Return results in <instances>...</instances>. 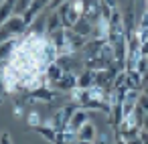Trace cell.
Returning a JSON list of instances; mask_svg holds the SVG:
<instances>
[{
	"label": "cell",
	"mask_w": 148,
	"mask_h": 144,
	"mask_svg": "<svg viewBox=\"0 0 148 144\" xmlns=\"http://www.w3.org/2000/svg\"><path fill=\"white\" fill-rule=\"evenodd\" d=\"M57 12L61 14V21H63V29H71L83 14L71 4V0H69V2H65V4H61L59 8H57Z\"/></svg>",
	"instance_id": "1"
},
{
	"label": "cell",
	"mask_w": 148,
	"mask_h": 144,
	"mask_svg": "<svg viewBox=\"0 0 148 144\" xmlns=\"http://www.w3.org/2000/svg\"><path fill=\"white\" fill-rule=\"evenodd\" d=\"M2 27H4L12 37H23L25 31H27V27H29V23L25 21V16H21V14H12Z\"/></svg>",
	"instance_id": "2"
},
{
	"label": "cell",
	"mask_w": 148,
	"mask_h": 144,
	"mask_svg": "<svg viewBox=\"0 0 148 144\" xmlns=\"http://www.w3.org/2000/svg\"><path fill=\"white\" fill-rule=\"evenodd\" d=\"M33 130H35V134H39L41 138H45V140L51 142V144H57L59 138H61V132H59L55 126H51L49 122H41V124L35 126Z\"/></svg>",
	"instance_id": "3"
},
{
	"label": "cell",
	"mask_w": 148,
	"mask_h": 144,
	"mask_svg": "<svg viewBox=\"0 0 148 144\" xmlns=\"http://www.w3.org/2000/svg\"><path fill=\"white\" fill-rule=\"evenodd\" d=\"M55 95H57V93H55V89H53L51 85H41V87L29 91V99L39 101V104H51V101L55 99Z\"/></svg>",
	"instance_id": "4"
},
{
	"label": "cell",
	"mask_w": 148,
	"mask_h": 144,
	"mask_svg": "<svg viewBox=\"0 0 148 144\" xmlns=\"http://www.w3.org/2000/svg\"><path fill=\"white\" fill-rule=\"evenodd\" d=\"M65 75V71H63V67L55 61V63H49L47 65V69H45V79H47V85H51V87H55V83L61 79Z\"/></svg>",
	"instance_id": "5"
},
{
	"label": "cell",
	"mask_w": 148,
	"mask_h": 144,
	"mask_svg": "<svg viewBox=\"0 0 148 144\" xmlns=\"http://www.w3.org/2000/svg\"><path fill=\"white\" fill-rule=\"evenodd\" d=\"M53 89H59V91H65V93L75 91V89H77V75H75V73H65V75L55 83Z\"/></svg>",
	"instance_id": "6"
},
{
	"label": "cell",
	"mask_w": 148,
	"mask_h": 144,
	"mask_svg": "<svg viewBox=\"0 0 148 144\" xmlns=\"http://www.w3.org/2000/svg\"><path fill=\"white\" fill-rule=\"evenodd\" d=\"M89 114H91L89 110H85V108H77V110L73 112V116L69 118V122H67V124L77 132L81 126H85V124L89 122Z\"/></svg>",
	"instance_id": "7"
},
{
	"label": "cell",
	"mask_w": 148,
	"mask_h": 144,
	"mask_svg": "<svg viewBox=\"0 0 148 144\" xmlns=\"http://www.w3.org/2000/svg\"><path fill=\"white\" fill-rule=\"evenodd\" d=\"M18 41L21 37H14L10 41H4V43H0V63H4V61H10L16 47H18Z\"/></svg>",
	"instance_id": "8"
},
{
	"label": "cell",
	"mask_w": 148,
	"mask_h": 144,
	"mask_svg": "<svg viewBox=\"0 0 148 144\" xmlns=\"http://www.w3.org/2000/svg\"><path fill=\"white\" fill-rule=\"evenodd\" d=\"M116 61L112 59H106V57H87L85 59V69H91V71H103V69H110Z\"/></svg>",
	"instance_id": "9"
},
{
	"label": "cell",
	"mask_w": 148,
	"mask_h": 144,
	"mask_svg": "<svg viewBox=\"0 0 148 144\" xmlns=\"http://www.w3.org/2000/svg\"><path fill=\"white\" fill-rule=\"evenodd\" d=\"M59 29H63V21H61V14L57 12V10H47V35H51V33H55V31H59Z\"/></svg>",
	"instance_id": "10"
},
{
	"label": "cell",
	"mask_w": 148,
	"mask_h": 144,
	"mask_svg": "<svg viewBox=\"0 0 148 144\" xmlns=\"http://www.w3.org/2000/svg\"><path fill=\"white\" fill-rule=\"evenodd\" d=\"M91 85H95V71L85 69L77 75V87L79 89H89Z\"/></svg>",
	"instance_id": "11"
},
{
	"label": "cell",
	"mask_w": 148,
	"mask_h": 144,
	"mask_svg": "<svg viewBox=\"0 0 148 144\" xmlns=\"http://www.w3.org/2000/svg\"><path fill=\"white\" fill-rule=\"evenodd\" d=\"M29 27H31V33L35 35H47V10H43Z\"/></svg>",
	"instance_id": "12"
},
{
	"label": "cell",
	"mask_w": 148,
	"mask_h": 144,
	"mask_svg": "<svg viewBox=\"0 0 148 144\" xmlns=\"http://www.w3.org/2000/svg\"><path fill=\"white\" fill-rule=\"evenodd\" d=\"M71 29H73L77 35H81V37H87V39H89V37H91V31H93V23H91V21H87L85 16H81V19H79Z\"/></svg>",
	"instance_id": "13"
},
{
	"label": "cell",
	"mask_w": 148,
	"mask_h": 144,
	"mask_svg": "<svg viewBox=\"0 0 148 144\" xmlns=\"http://www.w3.org/2000/svg\"><path fill=\"white\" fill-rule=\"evenodd\" d=\"M95 138H97V128H95L91 122H87L85 126H81V128L77 130V140H89V142H95Z\"/></svg>",
	"instance_id": "14"
},
{
	"label": "cell",
	"mask_w": 148,
	"mask_h": 144,
	"mask_svg": "<svg viewBox=\"0 0 148 144\" xmlns=\"http://www.w3.org/2000/svg\"><path fill=\"white\" fill-rule=\"evenodd\" d=\"M14 8H16V0H4L0 4V27L14 14Z\"/></svg>",
	"instance_id": "15"
},
{
	"label": "cell",
	"mask_w": 148,
	"mask_h": 144,
	"mask_svg": "<svg viewBox=\"0 0 148 144\" xmlns=\"http://www.w3.org/2000/svg\"><path fill=\"white\" fill-rule=\"evenodd\" d=\"M33 4V0H16V8H14V14H25L29 10V6Z\"/></svg>",
	"instance_id": "16"
},
{
	"label": "cell",
	"mask_w": 148,
	"mask_h": 144,
	"mask_svg": "<svg viewBox=\"0 0 148 144\" xmlns=\"http://www.w3.org/2000/svg\"><path fill=\"white\" fill-rule=\"evenodd\" d=\"M136 71H138V73H142V75H146V73H148V57H144V55H142V57L138 59V63H136Z\"/></svg>",
	"instance_id": "17"
},
{
	"label": "cell",
	"mask_w": 148,
	"mask_h": 144,
	"mask_svg": "<svg viewBox=\"0 0 148 144\" xmlns=\"http://www.w3.org/2000/svg\"><path fill=\"white\" fill-rule=\"evenodd\" d=\"M27 120H29V126H31V128H35V126L41 124V116H39V112H31Z\"/></svg>",
	"instance_id": "18"
},
{
	"label": "cell",
	"mask_w": 148,
	"mask_h": 144,
	"mask_svg": "<svg viewBox=\"0 0 148 144\" xmlns=\"http://www.w3.org/2000/svg\"><path fill=\"white\" fill-rule=\"evenodd\" d=\"M138 106L148 114V95H146V93H140V97H138Z\"/></svg>",
	"instance_id": "19"
},
{
	"label": "cell",
	"mask_w": 148,
	"mask_h": 144,
	"mask_svg": "<svg viewBox=\"0 0 148 144\" xmlns=\"http://www.w3.org/2000/svg\"><path fill=\"white\" fill-rule=\"evenodd\" d=\"M65 2H69V0H51V2H49V6H47V10L51 12V10H57L61 4H65Z\"/></svg>",
	"instance_id": "20"
},
{
	"label": "cell",
	"mask_w": 148,
	"mask_h": 144,
	"mask_svg": "<svg viewBox=\"0 0 148 144\" xmlns=\"http://www.w3.org/2000/svg\"><path fill=\"white\" fill-rule=\"evenodd\" d=\"M0 144H12V140H10V134H8V132H2V134H0Z\"/></svg>",
	"instance_id": "21"
},
{
	"label": "cell",
	"mask_w": 148,
	"mask_h": 144,
	"mask_svg": "<svg viewBox=\"0 0 148 144\" xmlns=\"http://www.w3.org/2000/svg\"><path fill=\"white\" fill-rule=\"evenodd\" d=\"M97 138H99V144H108L110 142V134H99Z\"/></svg>",
	"instance_id": "22"
},
{
	"label": "cell",
	"mask_w": 148,
	"mask_h": 144,
	"mask_svg": "<svg viewBox=\"0 0 148 144\" xmlns=\"http://www.w3.org/2000/svg\"><path fill=\"white\" fill-rule=\"evenodd\" d=\"M126 142H128V144H144L140 136H134V138H130V140H126Z\"/></svg>",
	"instance_id": "23"
},
{
	"label": "cell",
	"mask_w": 148,
	"mask_h": 144,
	"mask_svg": "<svg viewBox=\"0 0 148 144\" xmlns=\"http://www.w3.org/2000/svg\"><path fill=\"white\" fill-rule=\"evenodd\" d=\"M14 116H23V106H14Z\"/></svg>",
	"instance_id": "24"
},
{
	"label": "cell",
	"mask_w": 148,
	"mask_h": 144,
	"mask_svg": "<svg viewBox=\"0 0 148 144\" xmlns=\"http://www.w3.org/2000/svg\"><path fill=\"white\" fill-rule=\"evenodd\" d=\"M142 130H146L148 132V114L144 116V120H142Z\"/></svg>",
	"instance_id": "25"
},
{
	"label": "cell",
	"mask_w": 148,
	"mask_h": 144,
	"mask_svg": "<svg viewBox=\"0 0 148 144\" xmlns=\"http://www.w3.org/2000/svg\"><path fill=\"white\" fill-rule=\"evenodd\" d=\"M75 144H93V142H89V140H75Z\"/></svg>",
	"instance_id": "26"
},
{
	"label": "cell",
	"mask_w": 148,
	"mask_h": 144,
	"mask_svg": "<svg viewBox=\"0 0 148 144\" xmlns=\"http://www.w3.org/2000/svg\"><path fill=\"white\" fill-rule=\"evenodd\" d=\"M114 144H128V142H126L124 138H116V142H114Z\"/></svg>",
	"instance_id": "27"
},
{
	"label": "cell",
	"mask_w": 148,
	"mask_h": 144,
	"mask_svg": "<svg viewBox=\"0 0 148 144\" xmlns=\"http://www.w3.org/2000/svg\"><path fill=\"white\" fill-rule=\"evenodd\" d=\"M142 93H146V95H148V83H146V85L142 87Z\"/></svg>",
	"instance_id": "28"
}]
</instances>
